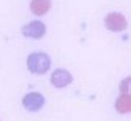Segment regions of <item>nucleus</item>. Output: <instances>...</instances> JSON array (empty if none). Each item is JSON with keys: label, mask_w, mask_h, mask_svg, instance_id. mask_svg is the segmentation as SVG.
Masks as SVG:
<instances>
[{"label": "nucleus", "mask_w": 131, "mask_h": 121, "mask_svg": "<svg viewBox=\"0 0 131 121\" xmlns=\"http://www.w3.org/2000/svg\"><path fill=\"white\" fill-rule=\"evenodd\" d=\"M50 66L51 60L46 53H31L27 56V69L34 75H44L49 71Z\"/></svg>", "instance_id": "nucleus-1"}, {"label": "nucleus", "mask_w": 131, "mask_h": 121, "mask_svg": "<svg viewBox=\"0 0 131 121\" xmlns=\"http://www.w3.org/2000/svg\"><path fill=\"white\" fill-rule=\"evenodd\" d=\"M47 32L46 25L42 21H31L29 23L22 26L21 28V34L26 38H31V39H40L43 38Z\"/></svg>", "instance_id": "nucleus-2"}, {"label": "nucleus", "mask_w": 131, "mask_h": 121, "mask_svg": "<svg viewBox=\"0 0 131 121\" xmlns=\"http://www.w3.org/2000/svg\"><path fill=\"white\" fill-rule=\"evenodd\" d=\"M46 103L44 97L38 92H29L27 93L22 99L23 108L28 111H38L43 108V105Z\"/></svg>", "instance_id": "nucleus-3"}, {"label": "nucleus", "mask_w": 131, "mask_h": 121, "mask_svg": "<svg viewBox=\"0 0 131 121\" xmlns=\"http://www.w3.org/2000/svg\"><path fill=\"white\" fill-rule=\"evenodd\" d=\"M50 82L57 88H64L72 82V76L65 69H57L51 74Z\"/></svg>", "instance_id": "nucleus-4"}]
</instances>
